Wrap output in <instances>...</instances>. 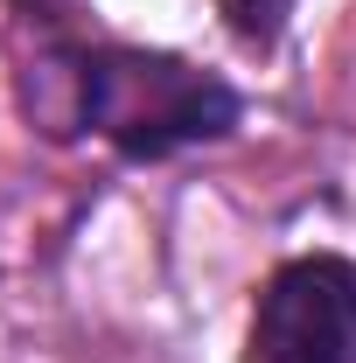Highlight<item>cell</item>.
<instances>
[{
    "instance_id": "cell-3",
    "label": "cell",
    "mask_w": 356,
    "mask_h": 363,
    "mask_svg": "<svg viewBox=\"0 0 356 363\" xmlns=\"http://www.w3.org/2000/svg\"><path fill=\"white\" fill-rule=\"evenodd\" d=\"M217 14H223V28H230L245 49H259V56H266V49L287 35L294 0H217Z\"/></svg>"
},
{
    "instance_id": "cell-2",
    "label": "cell",
    "mask_w": 356,
    "mask_h": 363,
    "mask_svg": "<svg viewBox=\"0 0 356 363\" xmlns=\"http://www.w3.org/2000/svg\"><path fill=\"white\" fill-rule=\"evenodd\" d=\"M245 363H356V259H287L259 286Z\"/></svg>"
},
{
    "instance_id": "cell-1",
    "label": "cell",
    "mask_w": 356,
    "mask_h": 363,
    "mask_svg": "<svg viewBox=\"0 0 356 363\" xmlns=\"http://www.w3.org/2000/svg\"><path fill=\"white\" fill-rule=\"evenodd\" d=\"M35 112L56 133H91L119 161H175L245 126V91L175 49L56 43L35 56Z\"/></svg>"
}]
</instances>
